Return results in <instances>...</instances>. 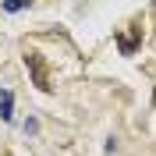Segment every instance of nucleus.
I'll use <instances>...</instances> for the list:
<instances>
[{"instance_id":"obj_1","label":"nucleus","mask_w":156,"mask_h":156,"mask_svg":"<svg viewBox=\"0 0 156 156\" xmlns=\"http://www.w3.org/2000/svg\"><path fill=\"white\" fill-rule=\"evenodd\" d=\"M25 68H29V75H32V85H36L39 92H50V78H46V64H43V57H39L36 50H29V53H25Z\"/></svg>"},{"instance_id":"obj_2","label":"nucleus","mask_w":156,"mask_h":156,"mask_svg":"<svg viewBox=\"0 0 156 156\" xmlns=\"http://www.w3.org/2000/svg\"><path fill=\"white\" fill-rule=\"evenodd\" d=\"M0 121H4V124L14 121V92H11V89H0Z\"/></svg>"},{"instance_id":"obj_3","label":"nucleus","mask_w":156,"mask_h":156,"mask_svg":"<svg viewBox=\"0 0 156 156\" xmlns=\"http://www.w3.org/2000/svg\"><path fill=\"white\" fill-rule=\"evenodd\" d=\"M131 29H135V25H131ZM138 36H142V29L128 32V36H117V50H121L124 57H131V53H135V46H138Z\"/></svg>"},{"instance_id":"obj_4","label":"nucleus","mask_w":156,"mask_h":156,"mask_svg":"<svg viewBox=\"0 0 156 156\" xmlns=\"http://www.w3.org/2000/svg\"><path fill=\"white\" fill-rule=\"evenodd\" d=\"M29 7V0H4V11L7 14H18V11H25Z\"/></svg>"},{"instance_id":"obj_5","label":"nucleus","mask_w":156,"mask_h":156,"mask_svg":"<svg viewBox=\"0 0 156 156\" xmlns=\"http://www.w3.org/2000/svg\"><path fill=\"white\" fill-rule=\"evenodd\" d=\"M21 131H25V135H39V121H36V117H25Z\"/></svg>"},{"instance_id":"obj_6","label":"nucleus","mask_w":156,"mask_h":156,"mask_svg":"<svg viewBox=\"0 0 156 156\" xmlns=\"http://www.w3.org/2000/svg\"><path fill=\"white\" fill-rule=\"evenodd\" d=\"M153 107H156V92H153Z\"/></svg>"}]
</instances>
